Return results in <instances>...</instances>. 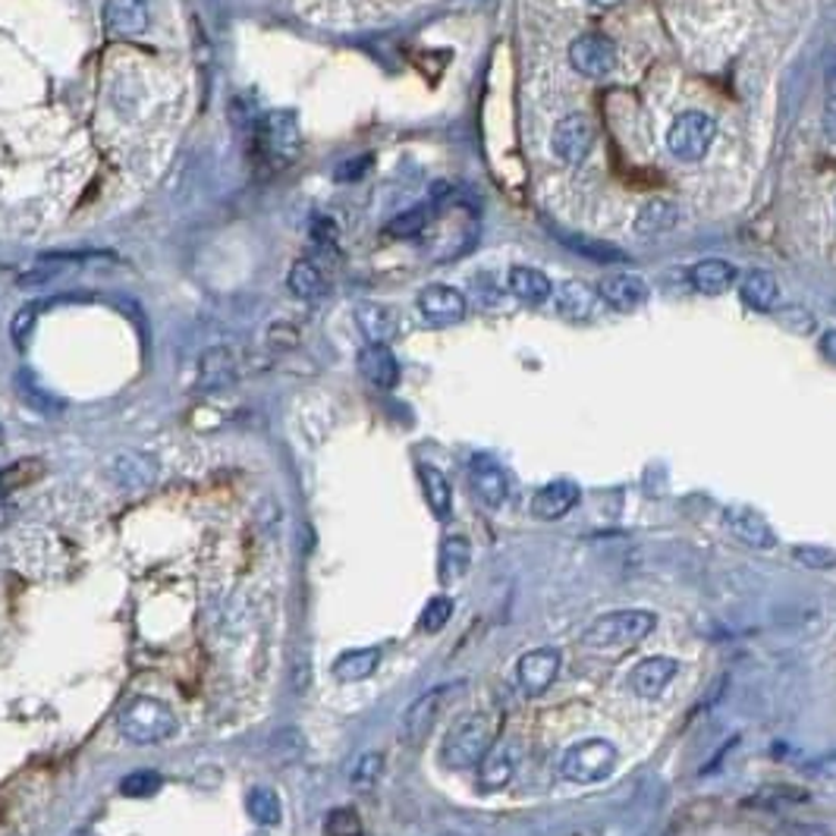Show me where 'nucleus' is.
Masks as SVG:
<instances>
[{
    "mask_svg": "<svg viewBox=\"0 0 836 836\" xmlns=\"http://www.w3.org/2000/svg\"><path fill=\"white\" fill-rule=\"evenodd\" d=\"M120 736L132 745H161L170 743L180 733V721L164 702L158 698H132L130 705L120 711L117 717Z\"/></svg>",
    "mask_w": 836,
    "mask_h": 836,
    "instance_id": "nucleus-1",
    "label": "nucleus"
},
{
    "mask_svg": "<svg viewBox=\"0 0 836 836\" xmlns=\"http://www.w3.org/2000/svg\"><path fill=\"white\" fill-rule=\"evenodd\" d=\"M494 745V724L484 714H472L456 726H450V733L444 736L441 745V762L453 770H465L482 764V758L491 752Z\"/></svg>",
    "mask_w": 836,
    "mask_h": 836,
    "instance_id": "nucleus-2",
    "label": "nucleus"
},
{
    "mask_svg": "<svg viewBox=\"0 0 836 836\" xmlns=\"http://www.w3.org/2000/svg\"><path fill=\"white\" fill-rule=\"evenodd\" d=\"M654 626H657V616L651 611H614V614L597 616L595 623L585 629L582 642L597 651L626 648V645H635L645 635H651Z\"/></svg>",
    "mask_w": 836,
    "mask_h": 836,
    "instance_id": "nucleus-3",
    "label": "nucleus"
},
{
    "mask_svg": "<svg viewBox=\"0 0 836 836\" xmlns=\"http://www.w3.org/2000/svg\"><path fill=\"white\" fill-rule=\"evenodd\" d=\"M616 745L607 739H585L576 743L573 748L563 752L560 758V774L570 783L588 786V783L607 780L616 770Z\"/></svg>",
    "mask_w": 836,
    "mask_h": 836,
    "instance_id": "nucleus-4",
    "label": "nucleus"
},
{
    "mask_svg": "<svg viewBox=\"0 0 836 836\" xmlns=\"http://www.w3.org/2000/svg\"><path fill=\"white\" fill-rule=\"evenodd\" d=\"M463 688H465V683H444V686L427 688L425 695H419V698L406 707L403 721H400L403 743H410V745L425 743L427 736H431V729H434V724L441 721V714L446 711V705H450L453 698H460V695H463Z\"/></svg>",
    "mask_w": 836,
    "mask_h": 836,
    "instance_id": "nucleus-5",
    "label": "nucleus"
},
{
    "mask_svg": "<svg viewBox=\"0 0 836 836\" xmlns=\"http://www.w3.org/2000/svg\"><path fill=\"white\" fill-rule=\"evenodd\" d=\"M717 135V123L702 111H686L673 120L667 132V149L676 161H702Z\"/></svg>",
    "mask_w": 836,
    "mask_h": 836,
    "instance_id": "nucleus-6",
    "label": "nucleus"
},
{
    "mask_svg": "<svg viewBox=\"0 0 836 836\" xmlns=\"http://www.w3.org/2000/svg\"><path fill=\"white\" fill-rule=\"evenodd\" d=\"M595 123H592V117H585V113H570V117H563L554 132H551V149L557 154L560 161H566V164H578V161H585L588 158V151L595 145Z\"/></svg>",
    "mask_w": 836,
    "mask_h": 836,
    "instance_id": "nucleus-7",
    "label": "nucleus"
},
{
    "mask_svg": "<svg viewBox=\"0 0 836 836\" xmlns=\"http://www.w3.org/2000/svg\"><path fill=\"white\" fill-rule=\"evenodd\" d=\"M570 63H573L576 73L588 75V79H601V75H607L616 67L614 41L597 36V32L578 36L570 44Z\"/></svg>",
    "mask_w": 836,
    "mask_h": 836,
    "instance_id": "nucleus-8",
    "label": "nucleus"
},
{
    "mask_svg": "<svg viewBox=\"0 0 836 836\" xmlns=\"http://www.w3.org/2000/svg\"><path fill=\"white\" fill-rule=\"evenodd\" d=\"M419 312L425 321L446 328V324H460L465 318V296L456 286L446 283H431L419 293Z\"/></svg>",
    "mask_w": 836,
    "mask_h": 836,
    "instance_id": "nucleus-9",
    "label": "nucleus"
},
{
    "mask_svg": "<svg viewBox=\"0 0 836 836\" xmlns=\"http://www.w3.org/2000/svg\"><path fill=\"white\" fill-rule=\"evenodd\" d=\"M560 664H563V657H560L557 648H535L528 651V654H522L520 667H516L522 692L525 695L547 692V688L554 686V679H557Z\"/></svg>",
    "mask_w": 836,
    "mask_h": 836,
    "instance_id": "nucleus-10",
    "label": "nucleus"
},
{
    "mask_svg": "<svg viewBox=\"0 0 836 836\" xmlns=\"http://www.w3.org/2000/svg\"><path fill=\"white\" fill-rule=\"evenodd\" d=\"M302 135H299V117L293 111H274L264 123V149L278 161L290 164L299 154Z\"/></svg>",
    "mask_w": 836,
    "mask_h": 836,
    "instance_id": "nucleus-11",
    "label": "nucleus"
},
{
    "mask_svg": "<svg viewBox=\"0 0 836 836\" xmlns=\"http://www.w3.org/2000/svg\"><path fill=\"white\" fill-rule=\"evenodd\" d=\"M724 525L733 538L743 541L748 547H755V551H770V547H777L774 528L767 525L764 516H758V513L748 510V506H729L724 513Z\"/></svg>",
    "mask_w": 836,
    "mask_h": 836,
    "instance_id": "nucleus-12",
    "label": "nucleus"
},
{
    "mask_svg": "<svg viewBox=\"0 0 836 836\" xmlns=\"http://www.w3.org/2000/svg\"><path fill=\"white\" fill-rule=\"evenodd\" d=\"M236 381H240V362H236L233 350L214 346L199 359V387L205 393L233 391Z\"/></svg>",
    "mask_w": 836,
    "mask_h": 836,
    "instance_id": "nucleus-13",
    "label": "nucleus"
},
{
    "mask_svg": "<svg viewBox=\"0 0 836 836\" xmlns=\"http://www.w3.org/2000/svg\"><path fill=\"white\" fill-rule=\"evenodd\" d=\"M469 484H472L475 497H479L484 506H491V510L503 506L506 491H510L506 472H503L501 465L494 463L491 456H472V463H469Z\"/></svg>",
    "mask_w": 836,
    "mask_h": 836,
    "instance_id": "nucleus-14",
    "label": "nucleus"
},
{
    "mask_svg": "<svg viewBox=\"0 0 836 836\" xmlns=\"http://www.w3.org/2000/svg\"><path fill=\"white\" fill-rule=\"evenodd\" d=\"M104 29L113 38H135L149 29V0H104Z\"/></svg>",
    "mask_w": 836,
    "mask_h": 836,
    "instance_id": "nucleus-15",
    "label": "nucleus"
},
{
    "mask_svg": "<svg viewBox=\"0 0 836 836\" xmlns=\"http://www.w3.org/2000/svg\"><path fill=\"white\" fill-rule=\"evenodd\" d=\"M597 296H601L604 305H611L616 312H635V309H642L648 302L651 290L648 283L642 278H635V274H614V278L601 280Z\"/></svg>",
    "mask_w": 836,
    "mask_h": 836,
    "instance_id": "nucleus-16",
    "label": "nucleus"
},
{
    "mask_svg": "<svg viewBox=\"0 0 836 836\" xmlns=\"http://www.w3.org/2000/svg\"><path fill=\"white\" fill-rule=\"evenodd\" d=\"M679 673V664L673 657H645L642 664H635L629 673V688L638 698H661V692L673 683V676Z\"/></svg>",
    "mask_w": 836,
    "mask_h": 836,
    "instance_id": "nucleus-17",
    "label": "nucleus"
},
{
    "mask_svg": "<svg viewBox=\"0 0 836 836\" xmlns=\"http://www.w3.org/2000/svg\"><path fill=\"white\" fill-rule=\"evenodd\" d=\"M359 374L377 391H393L400 384V362L387 343H369L359 353Z\"/></svg>",
    "mask_w": 836,
    "mask_h": 836,
    "instance_id": "nucleus-18",
    "label": "nucleus"
},
{
    "mask_svg": "<svg viewBox=\"0 0 836 836\" xmlns=\"http://www.w3.org/2000/svg\"><path fill=\"white\" fill-rule=\"evenodd\" d=\"M576 503L578 484H573L570 479H557V482L544 484L541 491H535V497H532V516L541 522H557L563 520Z\"/></svg>",
    "mask_w": 836,
    "mask_h": 836,
    "instance_id": "nucleus-19",
    "label": "nucleus"
},
{
    "mask_svg": "<svg viewBox=\"0 0 836 836\" xmlns=\"http://www.w3.org/2000/svg\"><path fill=\"white\" fill-rule=\"evenodd\" d=\"M597 305H601V296H597V290L592 283H585V280H566V283H560V318L582 324V321H592V318L597 315Z\"/></svg>",
    "mask_w": 836,
    "mask_h": 836,
    "instance_id": "nucleus-20",
    "label": "nucleus"
},
{
    "mask_svg": "<svg viewBox=\"0 0 836 836\" xmlns=\"http://www.w3.org/2000/svg\"><path fill=\"white\" fill-rule=\"evenodd\" d=\"M108 475L113 484L120 487H149L158 479V465L145 453H117L108 460Z\"/></svg>",
    "mask_w": 836,
    "mask_h": 836,
    "instance_id": "nucleus-21",
    "label": "nucleus"
},
{
    "mask_svg": "<svg viewBox=\"0 0 836 836\" xmlns=\"http://www.w3.org/2000/svg\"><path fill=\"white\" fill-rule=\"evenodd\" d=\"M688 283L702 296H721L736 283V268L724 259H705L688 271Z\"/></svg>",
    "mask_w": 836,
    "mask_h": 836,
    "instance_id": "nucleus-22",
    "label": "nucleus"
},
{
    "mask_svg": "<svg viewBox=\"0 0 836 836\" xmlns=\"http://www.w3.org/2000/svg\"><path fill=\"white\" fill-rule=\"evenodd\" d=\"M516 762H520V748L516 745H491V752L482 758V777H479L484 789H503L506 783L513 780V774H516Z\"/></svg>",
    "mask_w": 836,
    "mask_h": 836,
    "instance_id": "nucleus-23",
    "label": "nucleus"
},
{
    "mask_svg": "<svg viewBox=\"0 0 836 836\" xmlns=\"http://www.w3.org/2000/svg\"><path fill=\"white\" fill-rule=\"evenodd\" d=\"M355 324H359V331L365 334L369 343H391L393 336H396V312L387 309V305H381V302H362L359 309H355Z\"/></svg>",
    "mask_w": 836,
    "mask_h": 836,
    "instance_id": "nucleus-24",
    "label": "nucleus"
},
{
    "mask_svg": "<svg viewBox=\"0 0 836 836\" xmlns=\"http://www.w3.org/2000/svg\"><path fill=\"white\" fill-rule=\"evenodd\" d=\"M286 286H290V293L302 299V302H321V299L331 293V283L324 278V271L318 268L315 261L309 259H299L296 264L290 268Z\"/></svg>",
    "mask_w": 836,
    "mask_h": 836,
    "instance_id": "nucleus-25",
    "label": "nucleus"
},
{
    "mask_svg": "<svg viewBox=\"0 0 836 836\" xmlns=\"http://www.w3.org/2000/svg\"><path fill=\"white\" fill-rule=\"evenodd\" d=\"M506 286H510V293L516 299H522L525 305H541V302H547L551 293H554L547 274H541L535 268H522V264L520 268H510Z\"/></svg>",
    "mask_w": 836,
    "mask_h": 836,
    "instance_id": "nucleus-26",
    "label": "nucleus"
},
{
    "mask_svg": "<svg viewBox=\"0 0 836 836\" xmlns=\"http://www.w3.org/2000/svg\"><path fill=\"white\" fill-rule=\"evenodd\" d=\"M739 296L755 312H774V305L780 302V286L767 271H748L739 283Z\"/></svg>",
    "mask_w": 836,
    "mask_h": 836,
    "instance_id": "nucleus-27",
    "label": "nucleus"
},
{
    "mask_svg": "<svg viewBox=\"0 0 836 836\" xmlns=\"http://www.w3.org/2000/svg\"><path fill=\"white\" fill-rule=\"evenodd\" d=\"M472 566V544L463 535H450L441 544V563H437V576L444 585H453L469 573Z\"/></svg>",
    "mask_w": 836,
    "mask_h": 836,
    "instance_id": "nucleus-28",
    "label": "nucleus"
},
{
    "mask_svg": "<svg viewBox=\"0 0 836 836\" xmlns=\"http://www.w3.org/2000/svg\"><path fill=\"white\" fill-rule=\"evenodd\" d=\"M377 667H381V651L377 648L343 651L334 661V679H340V683H362Z\"/></svg>",
    "mask_w": 836,
    "mask_h": 836,
    "instance_id": "nucleus-29",
    "label": "nucleus"
},
{
    "mask_svg": "<svg viewBox=\"0 0 836 836\" xmlns=\"http://www.w3.org/2000/svg\"><path fill=\"white\" fill-rule=\"evenodd\" d=\"M419 479H422V491H425L431 513L437 520H450V513H453V487L446 482L444 472L437 465H419Z\"/></svg>",
    "mask_w": 836,
    "mask_h": 836,
    "instance_id": "nucleus-30",
    "label": "nucleus"
},
{
    "mask_svg": "<svg viewBox=\"0 0 836 836\" xmlns=\"http://www.w3.org/2000/svg\"><path fill=\"white\" fill-rule=\"evenodd\" d=\"M679 223V208L667 202V199H654L648 205L638 211L635 218V233L638 236H657V233H669Z\"/></svg>",
    "mask_w": 836,
    "mask_h": 836,
    "instance_id": "nucleus-31",
    "label": "nucleus"
},
{
    "mask_svg": "<svg viewBox=\"0 0 836 836\" xmlns=\"http://www.w3.org/2000/svg\"><path fill=\"white\" fill-rule=\"evenodd\" d=\"M245 808H249V818L255 820L259 827H278L283 820V802L271 786H255L245 796Z\"/></svg>",
    "mask_w": 836,
    "mask_h": 836,
    "instance_id": "nucleus-32",
    "label": "nucleus"
},
{
    "mask_svg": "<svg viewBox=\"0 0 836 836\" xmlns=\"http://www.w3.org/2000/svg\"><path fill=\"white\" fill-rule=\"evenodd\" d=\"M812 796L799 789V786H783V783H774V786H764L758 796H752V799H745L748 808H764V812H780L786 805H802V802H808Z\"/></svg>",
    "mask_w": 836,
    "mask_h": 836,
    "instance_id": "nucleus-33",
    "label": "nucleus"
},
{
    "mask_svg": "<svg viewBox=\"0 0 836 836\" xmlns=\"http://www.w3.org/2000/svg\"><path fill=\"white\" fill-rule=\"evenodd\" d=\"M161 786H164L161 774H154V770H135V774H127V777L120 780V796H127V799H149V796H154Z\"/></svg>",
    "mask_w": 836,
    "mask_h": 836,
    "instance_id": "nucleus-34",
    "label": "nucleus"
},
{
    "mask_svg": "<svg viewBox=\"0 0 836 836\" xmlns=\"http://www.w3.org/2000/svg\"><path fill=\"white\" fill-rule=\"evenodd\" d=\"M450 616H453V601L446 595L431 597L425 604V611H422V616H419V629L434 635V632H441L446 623H450Z\"/></svg>",
    "mask_w": 836,
    "mask_h": 836,
    "instance_id": "nucleus-35",
    "label": "nucleus"
},
{
    "mask_svg": "<svg viewBox=\"0 0 836 836\" xmlns=\"http://www.w3.org/2000/svg\"><path fill=\"white\" fill-rule=\"evenodd\" d=\"M38 309L36 302L32 305H22L13 321H10V336H13V343H17V350H26L29 343H32V334H36V324H38Z\"/></svg>",
    "mask_w": 836,
    "mask_h": 836,
    "instance_id": "nucleus-36",
    "label": "nucleus"
},
{
    "mask_svg": "<svg viewBox=\"0 0 836 836\" xmlns=\"http://www.w3.org/2000/svg\"><path fill=\"white\" fill-rule=\"evenodd\" d=\"M324 834L328 836H362V818L353 808H334L324 818Z\"/></svg>",
    "mask_w": 836,
    "mask_h": 836,
    "instance_id": "nucleus-37",
    "label": "nucleus"
},
{
    "mask_svg": "<svg viewBox=\"0 0 836 836\" xmlns=\"http://www.w3.org/2000/svg\"><path fill=\"white\" fill-rule=\"evenodd\" d=\"M425 208H412V211H406V214H400V218H393V221L387 223V233L396 236V240H410V236H419V233L425 230Z\"/></svg>",
    "mask_w": 836,
    "mask_h": 836,
    "instance_id": "nucleus-38",
    "label": "nucleus"
},
{
    "mask_svg": "<svg viewBox=\"0 0 836 836\" xmlns=\"http://www.w3.org/2000/svg\"><path fill=\"white\" fill-rule=\"evenodd\" d=\"M381 770H384V755L381 752H369V755H362L353 767V783L359 789H372L377 777H381Z\"/></svg>",
    "mask_w": 836,
    "mask_h": 836,
    "instance_id": "nucleus-39",
    "label": "nucleus"
},
{
    "mask_svg": "<svg viewBox=\"0 0 836 836\" xmlns=\"http://www.w3.org/2000/svg\"><path fill=\"white\" fill-rule=\"evenodd\" d=\"M793 557L805 570H836V551H830V547L799 544V547H793Z\"/></svg>",
    "mask_w": 836,
    "mask_h": 836,
    "instance_id": "nucleus-40",
    "label": "nucleus"
},
{
    "mask_svg": "<svg viewBox=\"0 0 836 836\" xmlns=\"http://www.w3.org/2000/svg\"><path fill=\"white\" fill-rule=\"evenodd\" d=\"M19 393L29 400V406H36L38 412H57L60 410V403H54L48 393L41 391L36 384V377H32V372H22L19 374Z\"/></svg>",
    "mask_w": 836,
    "mask_h": 836,
    "instance_id": "nucleus-41",
    "label": "nucleus"
},
{
    "mask_svg": "<svg viewBox=\"0 0 836 836\" xmlns=\"http://www.w3.org/2000/svg\"><path fill=\"white\" fill-rule=\"evenodd\" d=\"M805 777L818 783H836V755H820V758H812V764H802L799 767Z\"/></svg>",
    "mask_w": 836,
    "mask_h": 836,
    "instance_id": "nucleus-42",
    "label": "nucleus"
},
{
    "mask_svg": "<svg viewBox=\"0 0 836 836\" xmlns=\"http://www.w3.org/2000/svg\"><path fill=\"white\" fill-rule=\"evenodd\" d=\"M783 836H830V830L824 824H808V820H786L783 824Z\"/></svg>",
    "mask_w": 836,
    "mask_h": 836,
    "instance_id": "nucleus-43",
    "label": "nucleus"
},
{
    "mask_svg": "<svg viewBox=\"0 0 836 836\" xmlns=\"http://www.w3.org/2000/svg\"><path fill=\"white\" fill-rule=\"evenodd\" d=\"M372 168V158H355L350 164L336 168V183H350V180H362L365 170Z\"/></svg>",
    "mask_w": 836,
    "mask_h": 836,
    "instance_id": "nucleus-44",
    "label": "nucleus"
},
{
    "mask_svg": "<svg viewBox=\"0 0 836 836\" xmlns=\"http://www.w3.org/2000/svg\"><path fill=\"white\" fill-rule=\"evenodd\" d=\"M824 132L836 145V92L827 94V104H824Z\"/></svg>",
    "mask_w": 836,
    "mask_h": 836,
    "instance_id": "nucleus-45",
    "label": "nucleus"
},
{
    "mask_svg": "<svg viewBox=\"0 0 836 836\" xmlns=\"http://www.w3.org/2000/svg\"><path fill=\"white\" fill-rule=\"evenodd\" d=\"M820 353L836 365V331H827V334L820 336Z\"/></svg>",
    "mask_w": 836,
    "mask_h": 836,
    "instance_id": "nucleus-46",
    "label": "nucleus"
},
{
    "mask_svg": "<svg viewBox=\"0 0 836 836\" xmlns=\"http://www.w3.org/2000/svg\"><path fill=\"white\" fill-rule=\"evenodd\" d=\"M827 85H830V92H836V60L827 67Z\"/></svg>",
    "mask_w": 836,
    "mask_h": 836,
    "instance_id": "nucleus-47",
    "label": "nucleus"
},
{
    "mask_svg": "<svg viewBox=\"0 0 836 836\" xmlns=\"http://www.w3.org/2000/svg\"><path fill=\"white\" fill-rule=\"evenodd\" d=\"M588 3H595V7H614L620 0H588Z\"/></svg>",
    "mask_w": 836,
    "mask_h": 836,
    "instance_id": "nucleus-48",
    "label": "nucleus"
}]
</instances>
